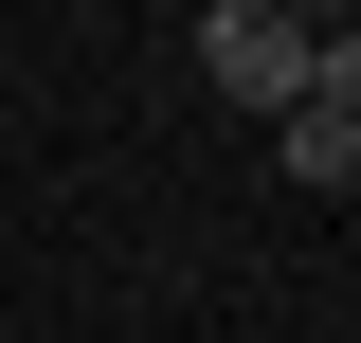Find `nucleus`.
I'll use <instances>...</instances> for the list:
<instances>
[{
  "mask_svg": "<svg viewBox=\"0 0 361 343\" xmlns=\"http://www.w3.org/2000/svg\"><path fill=\"white\" fill-rule=\"evenodd\" d=\"M307 54H325V18H289V0H235V18H199V73L235 90V109H307Z\"/></svg>",
  "mask_w": 361,
  "mask_h": 343,
  "instance_id": "nucleus-1",
  "label": "nucleus"
},
{
  "mask_svg": "<svg viewBox=\"0 0 361 343\" xmlns=\"http://www.w3.org/2000/svg\"><path fill=\"white\" fill-rule=\"evenodd\" d=\"M289 181H361V127H343V109H289Z\"/></svg>",
  "mask_w": 361,
  "mask_h": 343,
  "instance_id": "nucleus-2",
  "label": "nucleus"
}]
</instances>
